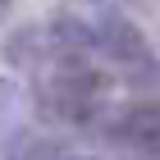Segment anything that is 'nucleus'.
<instances>
[{"instance_id":"obj_1","label":"nucleus","mask_w":160,"mask_h":160,"mask_svg":"<svg viewBox=\"0 0 160 160\" xmlns=\"http://www.w3.org/2000/svg\"><path fill=\"white\" fill-rule=\"evenodd\" d=\"M46 101H50V110L60 114L64 123H87L101 110V73L87 60H69V69L50 82Z\"/></svg>"},{"instance_id":"obj_2","label":"nucleus","mask_w":160,"mask_h":160,"mask_svg":"<svg viewBox=\"0 0 160 160\" xmlns=\"http://www.w3.org/2000/svg\"><path fill=\"white\" fill-rule=\"evenodd\" d=\"M92 46H96L110 64H119V69H151V64H156L147 32H142L133 18L114 14V9L101 14L96 23H92Z\"/></svg>"},{"instance_id":"obj_3","label":"nucleus","mask_w":160,"mask_h":160,"mask_svg":"<svg viewBox=\"0 0 160 160\" xmlns=\"http://www.w3.org/2000/svg\"><path fill=\"white\" fill-rule=\"evenodd\" d=\"M114 142H123L128 151H147V156H160V101H133L123 105L110 123Z\"/></svg>"},{"instance_id":"obj_4","label":"nucleus","mask_w":160,"mask_h":160,"mask_svg":"<svg viewBox=\"0 0 160 160\" xmlns=\"http://www.w3.org/2000/svg\"><path fill=\"white\" fill-rule=\"evenodd\" d=\"M50 41H55V55H64V60H87L92 55V28L82 23V18H55L50 23Z\"/></svg>"}]
</instances>
